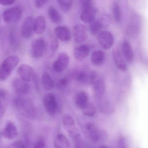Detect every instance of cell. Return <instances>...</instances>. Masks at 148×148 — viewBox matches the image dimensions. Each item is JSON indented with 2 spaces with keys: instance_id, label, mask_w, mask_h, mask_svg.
Masks as SVG:
<instances>
[{
  "instance_id": "cell-1",
  "label": "cell",
  "mask_w": 148,
  "mask_h": 148,
  "mask_svg": "<svg viewBox=\"0 0 148 148\" xmlns=\"http://www.w3.org/2000/svg\"><path fill=\"white\" fill-rule=\"evenodd\" d=\"M14 104L18 112L23 116L33 118L35 116V108L30 99L19 97L14 99Z\"/></svg>"
},
{
  "instance_id": "cell-2",
  "label": "cell",
  "mask_w": 148,
  "mask_h": 148,
  "mask_svg": "<svg viewBox=\"0 0 148 148\" xmlns=\"http://www.w3.org/2000/svg\"><path fill=\"white\" fill-rule=\"evenodd\" d=\"M19 62V59L15 56H11L6 58L0 66V81L7 80Z\"/></svg>"
},
{
  "instance_id": "cell-3",
  "label": "cell",
  "mask_w": 148,
  "mask_h": 148,
  "mask_svg": "<svg viewBox=\"0 0 148 148\" xmlns=\"http://www.w3.org/2000/svg\"><path fill=\"white\" fill-rule=\"evenodd\" d=\"M84 128L86 135L92 142H98L104 138L105 133L95 123H86Z\"/></svg>"
},
{
  "instance_id": "cell-4",
  "label": "cell",
  "mask_w": 148,
  "mask_h": 148,
  "mask_svg": "<svg viewBox=\"0 0 148 148\" xmlns=\"http://www.w3.org/2000/svg\"><path fill=\"white\" fill-rule=\"evenodd\" d=\"M47 43L42 38H38L32 42L30 49V54L36 59L40 58L46 52Z\"/></svg>"
},
{
  "instance_id": "cell-5",
  "label": "cell",
  "mask_w": 148,
  "mask_h": 148,
  "mask_svg": "<svg viewBox=\"0 0 148 148\" xmlns=\"http://www.w3.org/2000/svg\"><path fill=\"white\" fill-rule=\"evenodd\" d=\"M43 105L49 115L53 116L56 114L58 110V103L54 94L48 93L43 98Z\"/></svg>"
},
{
  "instance_id": "cell-6",
  "label": "cell",
  "mask_w": 148,
  "mask_h": 148,
  "mask_svg": "<svg viewBox=\"0 0 148 148\" xmlns=\"http://www.w3.org/2000/svg\"><path fill=\"white\" fill-rule=\"evenodd\" d=\"M22 15L20 7H14L6 10L3 14V21L7 23H14L18 21Z\"/></svg>"
},
{
  "instance_id": "cell-7",
  "label": "cell",
  "mask_w": 148,
  "mask_h": 148,
  "mask_svg": "<svg viewBox=\"0 0 148 148\" xmlns=\"http://www.w3.org/2000/svg\"><path fill=\"white\" fill-rule=\"evenodd\" d=\"M17 73L20 78L27 82L34 81L36 78L35 71L32 67L27 64H22L19 66Z\"/></svg>"
},
{
  "instance_id": "cell-8",
  "label": "cell",
  "mask_w": 148,
  "mask_h": 148,
  "mask_svg": "<svg viewBox=\"0 0 148 148\" xmlns=\"http://www.w3.org/2000/svg\"><path fill=\"white\" fill-rule=\"evenodd\" d=\"M69 62L70 58L68 54L66 53H61L53 63V68L56 73H62L67 68Z\"/></svg>"
},
{
  "instance_id": "cell-9",
  "label": "cell",
  "mask_w": 148,
  "mask_h": 148,
  "mask_svg": "<svg viewBox=\"0 0 148 148\" xmlns=\"http://www.w3.org/2000/svg\"><path fill=\"white\" fill-rule=\"evenodd\" d=\"M98 42L101 47L105 49H111L114 44V36L108 31H102L98 35Z\"/></svg>"
},
{
  "instance_id": "cell-10",
  "label": "cell",
  "mask_w": 148,
  "mask_h": 148,
  "mask_svg": "<svg viewBox=\"0 0 148 148\" xmlns=\"http://www.w3.org/2000/svg\"><path fill=\"white\" fill-rule=\"evenodd\" d=\"M14 90L17 94L20 95H25L29 93L30 87L28 82L21 78H16L13 82Z\"/></svg>"
},
{
  "instance_id": "cell-11",
  "label": "cell",
  "mask_w": 148,
  "mask_h": 148,
  "mask_svg": "<svg viewBox=\"0 0 148 148\" xmlns=\"http://www.w3.org/2000/svg\"><path fill=\"white\" fill-rule=\"evenodd\" d=\"M73 34L74 40L77 43L84 42L88 37L87 28L82 24H77L74 26Z\"/></svg>"
},
{
  "instance_id": "cell-12",
  "label": "cell",
  "mask_w": 148,
  "mask_h": 148,
  "mask_svg": "<svg viewBox=\"0 0 148 148\" xmlns=\"http://www.w3.org/2000/svg\"><path fill=\"white\" fill-rule=\"evenodd\" d=\"M34 31V19L32 16H28L24 20L22 26V36L25 39H29L32 36Z\"/></svg>"
},
{
  "instance_id": "cell-13",
  "label": "cell",
  "mask_w": 148,
  "mask_h": 148,
  "mask_svg": "<svg viewBox=\"0 0 148 148\" xmlns=\"http://www.w3.org/2000/svg\"><path fill=\"white\" fill-rule=\"evenodd\" d=\"M62 123L66 131L71 137L78 134L75 121L72 116L68 115H64L62 118Z\"/></svg>"
},
{
  "instance_id": "cell-14",
  "label": "cell",
  "mask_w": 148,
  "mask_h": 148,
  "mask_svg": "<svg viewBox=\"0 0 148 148\" xmlns=\"http://www.w3.org/2000/svg\"><path fill=\"white\" fill-rule=\"evenodd\" d=\"M113 58L117 68L121 71H126L127 68V62L123 54L117 49L113 51Z\"/></svg>"
},
{
  "instance_id": "cell-15",
  "label": "cell",
  "mask_w": 148,
  "mask_h": 148,
  "mask_svg": "<svg viewBox=\"0 0 148 148\" xmlns=\"http://www.w3.org/2000/svg\"><path fill=\"white\" fill-rule=\"evenodd\" d=\"M92 85L94 89V92L95 97L97 101L103 98L105 91V84L102 78L100 77L93 83Z\"/></svg>"
},
{
  "instance_id": "cell-16",
  "label": "cell",
  "mask_w": 148,
  "mask_h": 148,
  "mask_svg": "<svg viewBox=\"0 0 148 148\" xmlns=\"http://www.w3.org/2000/svg\"><path fill=\"white\" fill-rule=\"evenodd\" d=\"M89 97L87 92L84 90L78 91L76 94L74 102L76 106L82 110L89 103Z\"/></svg>"
},
{
  "instance_id": "cell-17",
  "label": "cell",
  "mask_w": 148,
  "mask_h": 148,
  "mask_svg": "<svg viewBox=\"0 0 148 148\" xmlns=\"http://www.w3.org/2000/svg\"><path fill=\"white\" fill-rule=\"evenodd\" d=\"M2 134L5 138L9 140L14 139L18 136L17 128L13 122L10 121L6 123Z\"/></svg>"
},
{
  "instance_id": "cell-18",
  "label": "cell",
  "mask_w": 148,
  "mask_h": 148,
  "mask_svg": "<svg viewBox=\"0 0 148 148\" xmlns=\"http://www.w3.org/2000/svg\"><path fill=\"white\" fill-rule=\"evenodd\" d=\"M55 33L56 37L62 41H68L71 40V31L67 27L58 26L55 29Z\"/></svg>"
},
{
  "instance_id": "cell-19",
  "label": "cell",
  "mask_w": 148,
  "mask_h": 148,
  "mask_svg": "<svg viewBox=\"0 0 148 148\" xmlns=\"http://www.w3.org/2000/svg\"><path fill=\"white\" fill-rule=\"evenodd\" d=\"M90 51V48L88 45H81L74 49V57L77 60H82L89 55Z\"/></svg>"
},
{
  "instance_id": "cell-20",
  "label": "cell",
  "mask_w": 148,
  "mask_h": 148,
  "mask_svg": "<svg viewBox=\"0 0 148 148\" xmlns=\"http://www.w3.org/2000/svg\"><path fill=\"white\" fill-rule=\"evenodd\" d=\"M105 58L106 55L104 52L101 50H96L92 53L90 60L93 65L99 66L104 63Z\"/></svg>"
},
{
  "instance_id": "cell-21",
  "label": "cell",
  "mask_w": 148,
  "mask_h": 148,
  "mask_svg": "<svg viewBox=\"0 0 148 148\" xmlns=\"http://www.w3.org/2000/svg\"><path fill=\"white\" fill-rule=\"evenodd\" d=\"M8 100V94L7 91L3 89H0V119L6 112Z\"/></svg>"
},
{
  "instance_id": "cell-22",
  "label": "cell",
  "mask_w": 148,
  "mask_h": 148,
  "mask_svg": "<svg viewBox=\"0 0 148 148\" xmlns=\"http://www.w3.org/2000/svg\"><path fill=\"white\" fill-rule=\"evenodd\" d=\"M122 54L126 61L131 62L134 59V52L131 45L127 41H123L122 46Z\"/></svg>"
},
{
  "instance_id": "cell-23",
  "label": "cell",
  "mask_w": 148,
  "mask_h": 148,
  "mask_svg": "<svg viewBox=\"0 0 148 148\" xmlns=\"http://www.w3.org/2000/svg\"><path fill=\"white\" fill-rule=\"evenodd\" d=\"M55 148H70V142L66 137L62 134L57 135L54 140Z\"/></svg>"
},
{
  "instance_id": "cell-24",
  "label": "cell",
  "mask_w": 148,
  "mask_h": 148,
  "mask_svg": "<svg viewBox=\"0 0 148 148\" xmlns=\"http://www.w3.org/2000/svg\"><path fill=\"white\" fill-rule=\"evenodd\" d=\"M46 22L42 16H38L34 21V32L37 34H41L45 31Z\"/></svg>"
},
{
  "instance_id": "cell-25",
  "label": "cell",
  "mask_w": 148,
  "mask_h": 148,
  "mask_svg": "<svg viewBox=\"0 0 148 148\" xmlns=\"http://www.w3.org/2000/svg\"><path fill=\"white\" fill-rule=\"evenodd\" d=\"M96 10L94 8L84 10L81 15V19L84 22L90 23L95 20Z\"/></svg>"
},
{
  "instance_id": "cell-26",
  "label": "cell",
  "mask_w": 148,
  "mask_h": 148,
  "mask_svg": "<svg viewBox=\"0 0 148 148\" xmlns=\"http://www.w3.org/2000/svg\"><path fill=\"white\" fill-rule=\"evenodd\" d=\"M42 84L44 89L47 91L51 90L53 88V80L48 73L44 72L42 76Z\"/></svg>"
},
{
  "instance_id": "cell-27",
  "label": "cell",
  "mask_w": 148,
  "mask_h": 148,
  "mask_svg": "<svg viewBox=\"0 0 148 148\" xmlns=\"http://www.w3.org/2000/svg\"><path fill=\"white\" fill-rule=\"evenodd\" d=\"M48 14L50 20L53 22L55 23H59L62 21V17L59 11L53 7L49 8Z\"/></svg>"
},
{
  "instance_id": "cell-28",
  "label": "cell",
  "mask_w": 148,
  "mask_h": 148,
  "mask_svg": "<svg viewBox=\"0 0 148 148\" xmlns=\"http://www.w3.org/2000/svg\"><path fill=\"white\" fill-rule=\"evenodd\" d=\"M90 73H88L84 70H81L76 73L75 78L76 80L80 83L89 84Z\"/></svg>"
},
{
  "instance_id": "cell-29",
  "label": "cell",
  "mask_w": 148,
  "mask_h": 148,
  "mask_svg": "<svg viewBox=\"0 0 148 148\" xmlns=\"http://www.w3.org/2000/svg\"><path fill=\"white\" fill-rule=\"evenodd\" d=\"M90 23V24L89 29L90 32L94 35L100 34L103 27L101 22L98 20L95 19Z\"/></svg>"
},
{
  "instance_id": "cell-30",
  "label": "cell",
  "mask_w": 148,
  "mask_h": 148,
  "mask_svg": "<svg viewBox=\"0 0 148 148\" xmlns=\"http://www.w3.org/2000/svg\"><path fill=\"white\" fill-rule=\"evenodd\" d=\"M59 47V42L56 37L53 36L50 39L49 44L47 45V49L48 48L49 50L50 51L49 57H52L56 53Z\"/></svg>"
},
{
  "instance_id": "cell-31",
  "label": "cell",
  "mask_w": 148,
  "mask_h": 148,
  "mask_svg": "<svg viewBox=\"0 0 148 148\" xmlns=\"http://www.w3.org/2000/svg\"><path fill=\"white\" fill-rule=\"evenodd\" d=\"M82 110V113L84 115L87 116H93L95 115L96 112V108L93 103H89Z\"/></svg>"
},
{
  "instance_id": "cell-32",
  "label": "cell",
  "mask_w": 148,
  "mask_h": 148,
  "mask_svg": "<svg viewBox=\"0 0 148 148\" xmlns=\"http://www.w3.org/2000/svg\"><path fill=\"white\" fill-rule=\"evenodd\" d=\"M73 139V148H85V144L84 141L79 134L75 135Z\"/></svg>"
},
{
  "instance_id": "cell-33",
  "label": "cell",
  "mask_w": 148,
  "mask_h": 148,
  "mask_svg": "<svg viewBox=\"0 0 148 148\" xmlns=\"http://www.w3.org/2000/svg\"><path fill=\"white\" fill-rule=\"evenodd\" d=\"M60 6L63 10L67 11L70 10L73 4V0H58Z\"/></svg>"
},
{
  "instance_id": "cell-34",
  "label": "cell",
  "mask_w": 148,
  "mask_h": 148,
  "mask_svg": "<svg viewBox=\"0 0 148 148\" xmlns=\"http://www.w3.org/2000/svg\"><path fill=\"white\" fill-rule=\"evenodd\" d=\"M113 14L114 18L116 21H119L121 20V12L120 7L117 4H114L113 8Z\"/></svg>"
},
{
  "instance_id": "cell-35",
  "label": "cell",
  "mask_w": 148,
  "mask_h": 148,
  "mask_svg": "<svg viewBox=\"0 0 148 148\" xmlns=\"http://www.w3.org/2000/svg\"><path fill=\"white\" fill-rule=\"evenodd\" d=\"M81 7L84 10L93 8L92 0H79Z\"/></svg>"
},
{
  "instance_id": "cell-36",
  "label": "cell",
  "mask_w": 148,
  "mask_h": 148,
  "mask_svg": "<svg viewBox=\"0 0 148 148\" xmlns=\"http://www.w3.org/2000/svg\"><path fill=\"white\" fill-rule=\"evenodd\" d=\"M117 148H128L127 143L125 137L121 136L117 140Z\"/></svg>"
},
{
  "instance_id": "cell-37",
  "label": "cell",
  "mask_w": 148,
  "mask_h": 148,
  "mask_svg": "<svg viewBox=\"0 0 148 148\" xmlns=\"http://www.w3.org/2000/svg\"><path fill=\"white\" fill-rule=\"evenodd\" d=\"M68 84V79L66 77H62L58 81L57 86L59 88H64L67 86Z\"/></svg>"
},
{
  "instance_id": "cell-38",
  "label": "cell",
  "mask_w": 148,
  "mask_h": 148,
  "mask_svg": "<svg viewBox=\"0 0 148 148\" xmlns=\"http://www.w3.org/2000/svg\"><path fill=\"white\" fill-rule=\"evenodd\" d=\"M9 148H25V146L23 142L17 141L12 143Z\"/></svg>"
},
{
  "instance_id": "cell-39",
  "label": "cell",
  "mask_w": 148,
  "mask_h": 148,
  "mask_svg": "<svg viewBox=\"0 0 148 148\" xmlns=\"http://www.w3.org/2000/svg\"><path fill=\"white\" fill-rule=\"evenodd\" d=\"M34 148H46L44 140L40 138L35 143Z\"/></svg>"
},
{
  "instance_id": "cell-40",
  "label": "cell",
  "mask_w": 148,
  "mask_h": 148,
  "mask_svg": "<svg viewBox=\"0 0 148 148\" xmlns=\"http://www.w3.org/2000/svg\"><path fill=\"white\" fill-rule=\"evenodd\" d=\"M48 0H35V6L36 8H40L44 5Z\"/></svg>"
},
{
  "instance_id": "cell-41",
  "label": "cell",
  "mask_w": 148,
  "mask_h": 148,
  "mask_svg": "<svg viewBox=\"0 0 148 148\" xmlns=\"http://www.w3.org/2000/svg\"><path fill=\"white\" fill-rule=\"evenodd\" d=\"M15 0H0V4L3 6H8L13 4Z\"/></svg>"
},
{
  "instance_id": "cell-42",
  "label": "cell",
  "mask_w": 148,
  "mask_h": 148,
  "mask_svg": "<svg viewBox=\"0 0 148 148\" xmlns=\"http://www.w3.org/2000/svg\"><path fill=\"white\" fill-rule=\"evenodd\" d=\"M99 148H110L109 147H107V146H101V147H99Z\"/></svg>"
}]
</instances>
